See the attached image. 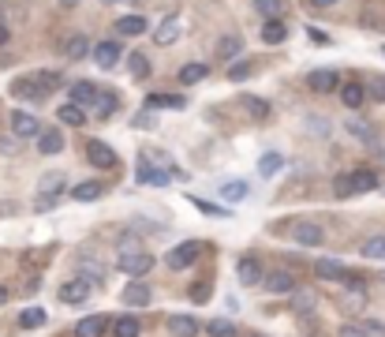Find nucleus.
<instances>
[{"label":"nucleus","mask_w":385,"mask_h":337,"mask_svg":"<svg viewBox=\"0 0 385 337\" xmlns=\"http://www.w3.org/2000/svg\"><path fill=\"white\" fill-rule=\"evenodd\" d=\"M168 333L172 337H198V319H191V315H168Z\"/></svg>","instance_id":"obj_12"},{"label":"nucleus","mask_w":385,"mask_h":337,"mask_svg":"<svg viewBox=\"0 0 385 337\" xmlns=\"http://www.w3.org/2000/svg\"><path fill=\"white\" fill-rule=\"evenodd\" d=\"M348 132H352L355 139H363V142H374V127L363 124V120H352V124H348Z\"/></svg>","instance_id":"obj_39"},{"label":"nucleus","mask_w":385,"mask_h":337,"mask_svg":"<svg viewBox=\"0 0 385 337\" xmlns=\"http://www.w3.org/2000/svg\"><path fill=\"white\" fill-rule=\"evenodd\" d=\"M311 90H318V94H329V90L337 86V72L333 68H318V72H311Z\"/></svg>","instance_id":"obj_14"},{"label":"nucleus","mask_w":385,"mask_h":337,"mask_svg":"<svg viewBox=\"0 0 385 337\" xmlns=\"http://www.w3.org/2000/svg\"><path fill=\"white\" fill-rule=\"evenodd\" d=\"M105 4H116V0H105Z\"/></svg>","instance_id":"obj_53"},{"label":"nucleus","mask_w":385,"mask_h":337,"mask_svg":"<svg viewBox=\"0 0 385 337\" xmlns=\"http://www.w3.org/2000/svg\"><path fill=\"white\" fill-rule=\"evenodd\" d=\"M34 83L49 94V90H57V86L64 83V75H60V72H38V75H34Z\"/></svg>","instance_id":"obj_37"},{"label":"nucleus","mask_w":385,"mask_h":337,"mask_svg":"<svg viewBox=\"0 0 385 337\" xmlns=\"http://www.w3.org/2000/svg\"><path fill=\"white\" fill-rule=\"evenodd\" d=\"M64 184H68V180H64V173H49V176L42 180V184H38V191H42L38 206H42V210H45V206H52V199H57L60 191H64Z\"/></svg>","instance_id":"obj_8"},{"label":"nucleus","mask_w":385,"mask_h":337,"mask_svg":"<svg viewBox=\"0 0 385 337\" xmlns=\"http://www.w3.org/2000/svg\"><path fill=\"white\" fill-rule=\"evenodd\" d=\"M363 330H367V333H381V337H385V322H374V319H370Z\"/></svg>","instance_id":"obj_49"},{"label":"nucleus","mask_w":385,"mask_h":337,"mask_svg":"<svg viewBox=\"0 0 385 337\" xmlns=\"http://www.w3.org/2000/svg\"><path fill=\"white\" fill-rule=\"evenodd\" d=\"M146 30V19L142 16H120V19H116V34H142Z\"/></svg>","instance_id":"obj_29"},{"label":"nucleus","mask_w":385,"mask_h":337,"mask_svg":"<svg viewBox=\"0 0 385 337\" xmlns=\"http://www.w3.org/2000/svg\"><path fill=\"white\" fill-rule=\"evenodd\" d=\"M314 274L322 278V281H344V285H352V289H360V285H363V278H360V274H352L348 266L333 263V258H318Z\"/></svg>","instance_id":"obj_2"},{"label":"nucleus","mask_w":385,"mask_h":337,"mask_svg":"<svg viewBox=\"0 0 385 337\" xmlns=\"http://www.w3.org/2000/svg\"><path fill=\"white\" fill-rule=\"evenodd\" d=\"M333 191L344 199V195H367V191H378V173L370 168H355V173H340L333 180Z\"/></svg>","instance_id":"obj_1"},{"label":"nucleus","mask_w":385,"mask_h":337,"mask_svg":"<svg viewBox=\"0 0 385 337\" xmlns=\"http://www.w3.org/2000/svg\"><path fill=\"white\" fill-rule=\"evenodd\" d=\"M247 101V113L251 116H258V120H265V116H270V105H265L262 98H243Z\"/></svg>","instance_id":"obj_42"},{"label":"nucleus","mask_w":385,"mask_h":337,"mask_svg":"<svg viewBox=\"0 0 385 337\" xmlns=\"http://www.w3.org/2000/svg\"><path fill=\"white\" fill-rule=\"evenodd\" d=\"M139 333H142V326L135 315H120L113 322V337H139Z\"/></svg>","instance_id":"obj_26"},{"label":"nucleus","mask_w":385,"mask_h":337,"mask_svg":"<svg viewBox=\"0 0 385 337\" xmlns=\"http://www.w3.org/2000/svg\"><path fill=\"white\" fill-rule=\"evenodd\" d=\"M105 330H109V319L105 315H86V319H79L75 337H101Z\"/></svg>","instance_id":"obj_10"},{"label":"nucleus","mask_w":385,"mask_h":337,"mask_svg":"<svg viewBox=\"0 0 385 337\" xmlns=\"http://www.w3.org/2000/svg\"><path fill=\"white\" fill-rule=\"evenodd\" d=\"M255 11H262L265 19H277V11H281V0H255Z\"/></svg>","instance_id":"obj_43"},{"label":"nucleus","mask_w":385,"mask_h":337,"mask_svg":"<svg viewBox=\"0 0 385 337\" xmlns=\"http://www.w3.org/2000/svg\"><path fill=\"white\" fill-rule=\"evenodd\" d=\"M98 94H101V90H98L94 83L79 79V83L71 86V105H79V109H83V105H90V101H98Z\"/></svg>","instance_id":"obj_13"},{"label":"nucleus","mask_w":385,"mask_h":337,"mask_svg":"<svg viewBox=\"0 0 385 337\" xmlns=\"http://www.w3.org/2000/svg\"><path fill=\"white\" fill-rule=\"evenodd\" d=\"M176 38H180V23H176V19L161 23V30H157V45H172Z\"/></svg>","instance_id":"obj_35"},{"label":"nucleus","mask_w":385,"mask_h":337,"mask_svg":"<svg viewBox=\"0 0 385 337\" xmlns=\"http://www.w3.org/2000/svg\"><path fill=\"white\" fill-rule=\"evenodd\" d=\"M247 75H251V64H247V60H236L232 68H229V79H232V83H243Z\"/></svg>","instance_id":"obj_44"},{"label":"nucleus","mask_w":385,"mask_h":337,"mask_svg":"<svg viewBox=\"0 0 385 337\" xmlns=\"http://www.w3.org/2000/svg\"><path fill=\"white\" fill-rule=\"evenodd\" d=\"M363 258H378V263H385V236H370L363 240Z\"/></svg>","instance_id":"obj_30"},{"label":"nucleus","mask_w":385,"mask_h":337,"mask_svg":"<svg viewBox=\"0 0 385 337\" xmlns=\"http://www.w3.org/2000/svg\"><path fill=\"white\" fill-rule=\"evenodd\" d=\"M124 270V274H131V278H142L146 270L154 266V255L150 251H142V248H127V251H120V263H116Z\"/></svg>","instance_id":"obj_3"},{"label":"nucleus","mask_w":385,"mask_h":337,"mask_svg":"<svg viewBox=\"0 0 385 337\" xmlns=\"http://www.w3.org/2000/svg\"><path fill=\"white\" fill-rule=\"evenodd\" d=\"M281 165H285V158H281V154H262V158H258V173L262 176H273V173H281Z\"/></svg>","instance_id":"obj_31"},{"label":"nucleus","mask_w":385,"mask_h":337,"mask_svg":"<svg viewBox=\"0 0 385 337\" xmlns=\"http://www.w3.org/2000/svg\"><path fill=\"white\" fill-rule=\"evenodd\" d=\"M198 251H202V244H198V240H183V244H176V248L168 251L165 263H168V270H188L198 258Z\"/></svg>","instance_id":"obj_4"},{"label":"nucleus","mask_w":385,"mask_h":337,"mask_svg":"<svg viewBox=\"0 0 385 337\" xmlns=\"http://www.w3.org/2000/svg\"><path fill=\"white\" fill-rule=\"evenodd\" d=\"M64 53H68L71 60H83L86 53H90V42L83 34H75V38H68V45H64Z\"/></svg>","instance_id":"obj_32"},{"label":"nucleus","mask_w":385,"mask_h":337,"mask_svg":"<svg viewBox=\"0 0 385 337\" xmlns=\"http://www.w3.org/2000/svg\"><path fill=\"white\" fill-rule=\"evenodd\" d=\"M217 53H221L224 60H229V57H240V38H221Z\"/></svg>","instance_id":"obj_41"},{"label":"nucleus","mask_w":385,"mask_h":337,"mask_svg":"<svg viewBox=\"0 0 385 337\" xmlns=\"http://www.w3.org/2000/svg\"><path fill=\"white\" fill-rule=\"evenodd\" d=\"M370 94H374V101H385V75H378V79L370 83Z\"/></svg>","instance_id":"obj_45"},{"label":"nucleus","mask_w":385,"mask_h":337,"mask_svg":"<svg viewBox=\"0 0 385 337\" xmlns=\"http://www.w3.org/2000/svg\"><path fill=\"white\" fill-rule=\"evenodd\" d=\"M292 236H296V244H303V248H318V244L326 240V232L318 222H296L292 225Z\"/></svg>","instance_id":"obj_5"},{"label":"nucleus","mask_w":385,"mask_h":337,"mask_svg":"<svg viewBox=\"0 0 385 337\" xmlns=\"http://www.w3.org/2000/svg\"><path fill=\"white\" fill-rule=\"evenodd\" d=\"M221 195L229 202H243L247 199V184L243 180H229V184H221Z\"/></svg>","instance_id":"obj_33"},{"label":"nucleus","mask_w":385,"mask_h":337,"mask_svg":"<svg viewBox=\"0 0 385 337\" xmlns=\"http://www.w3.org/2000/svg\"><path fill=\"white\" fill-rule=\"evenodd\" d=\"M135 180H139V184H157V188H165L168 184V173H161V168H150V165H139L135 168Z\"/></svg>","instance_id":"obj_22"},{"label":"nucleus","mask_w":385,"mask_h":337,"mask_svg":"<svg viewBox=\"0 0 385 337\" xmlns=\"http://www.w3.org/2000/svg\"><path fill=\"white\" fill-rule=\"evenodd\" d=\"M340 101H344L348 109H360L363 101H367V90H363V83H344V86H340Z\"/></svg>","instance_id":"obj_21"},{"label":"nucleus","mask_w":385,"mask_h":337,"mask_svg":"<svg viewBox=\"0 0 385 337\" xmlns=\"http://www.w3.org/2000/svg\"><path fill=\"white\" fill-rule=\"evenodd\" d=\"M176 75H180V83H183V86H195V83H202L206 75H209V68H206V64H183Z\"/></svg>","instance_id":"obj_24"},{"label":"nucleus","mask_w":385,"mask_h":337,"mask_svg":"<svg viewBox=\"0 0 385 337\" xmlns=\"http://www.w3.org/2000/svg\"><path fill=\"white\" fill-rule=\"evenodd\" d=\"M311 4H314V8H329L333 0H311Z\"/></svg>","instance_id":"obj_51"},{"label":"nucleus","mask_w":385,"mask_h":337,"mask_svg":"<svg viewBox=\"0 0 385 337\" xmlns=\"http://www.w3.org/2000/svg\"><path fill=\"white\" fill-rule=\"evenodd\" d=\"M116 109H120V98H116V94H98V109L94 113L101 116V120H109Z\"/></svg>","instance_id":"obj_34"},{"label":"nucleus","mask_w":385,"mask_h":337,"mask_svg":"<svg viewBox=\"0 0 385 337\" xmlns=\"http://www.w3.org/2000/svg\"><path fill=\"white\" fill-rule=\"evenodd\" d=\"M94 60H98V68H113L120 60V42H101L94 49Z\"/></svg>","instance_id":"obj_17"},{"label":"nucleus","mask_w":385,"mask_h":337,"mask_svg":"<svg viewBox=\"0 0 385 337\" xmlns=\"http://www.w3.org/2000/svg\"><path fill=\"white\" fill-rule=\"evenodd\" d=\"M86 161L98 165V168H113V165H116V154H113V147H105V142L90 139V142H86Z\"/></svg>","instance_id":"obj_7"},{"label":"nucleus","mask_w":385,"mask_h":337,"mask_svg":"<svg viewBox=\"0 0 385 337\" xmlns=\"http://www.w3.org/2000/svg\"><path fill=\"white\" fill-rule=\"evenodd\" d=\"M79 270H83L86 278H94V281H98V278H105V270H101V266H98L90 255H83V258H79Z\"/></svg>","instance_id":"obj_40"},{"label":"nucleus","mask_w":385,"mask_h":337,"mask_svg":"<svg viewBox=\"0 0 385 337\" xmlns=\"http://www.w3.org/2000/svg\"><path fill=\"white\" fill-rule=\"evenodd\" d=\"M146 105L150 109H183L188 105V98H180V94H150L146 98Z\"/></svg>","instance_id":"obj_25"},{"label":"nucleus","mask_w":385,"mask_h":337,"mask_svg":"<svg viewBox=\"0 0 385 337\" xmlns=\"http://www.w3.org/2000/svg\"><path fill=\"white\" fill-rule=\"evenodd\" d=\"M191 300H195V304L209 300V285H195V289H191Z\"/></svg>","instance_id":"obj_46"},{"label":"nucleus","mask_w":385,"mask_h":337,"mask_svg":"<svg viewBox=\"0 0 385 337\" xmlns=\"http://www.w3.org/2000/svg\"><path fill=\"white\" fill-rule=\"evenodd\" d=\"M8 300V289H4V285H0V304H4Z\"/></svg>","instance_id":"obj_52"},{"label":"nucleus","mask_w":385,"mask_h":337,"mask_svg":"<svg viewBox=\"0 0 385 337\" xmlns=\"http://www.w3.org/2000/svg\"><path fill=\"white\" fill-rule=\"evenodd\" d=\"M11 94L26 98V101H45V90L38 86L34 79H16V83H11Z\"/></svg>","instance_id":"obj_15"},{"label":"nucleus","mask_w":385,"mask_h":337,"mask_svg":"<svg viewBox=\"0 0 385 337\" xmlns=\"http://www.w3.org/2000/svg\"><path fill=\"white\" fill-rule=\"evenodd\" d=\"M265 281V289H270V292H296V278H292L288 274V270H273V274H262Z\"/></svg>","instance_id":"obj_11"},{"label":"nucleus","mask_w":385,"mask_h":337,"mask_svg":"<svg viewBox=\"0 0 385 337\" xmlns=\"http://www.w3.org/2000/svg\"><path fill=\"white\" fill-rule=\"evenodd\" d=\"M288 38V27L281 19H265V27H262V42H270V45H281Z\"/></svg>","instance_id":"obj_23"},{"label":"nucleus","mask_w":385,"mask_h":337,"mask_svg":"<svg viewBox=\"0 0 385 337\" xmlns=\"http://www.w3.org/2000/svg\"><path fill=\"white\" fill-rule=\"evenodd\" d=\"M38 132H42V124H38V116L30 113H11V135L16 139H38Z\"/></svg>","instance_id":"obj_6"},{"label":"nucleus","mask_w":385,"mask_h":337,"mask_svg":"<svg viewBox=\"0 0 385 337\" xmlns=\"http://www.w3.org/2000/svg\"><path fill=\"white\" fill-rule=\"evenodd\" d=\"M124 304L127 307H146V304H150V289H146L142 281H131L124 289Z\"/></svg>","instance_id":"obj_19"},{"label":"nucleus","mask_w":385,"mask_h":337,"mask_svg":"<svg viewBox=\"0 0 385 337\" xmlns=\"http://www.w3.org/2000/svg\"><path fill=\"white\" fill-rule=\"evenodd\" d=\"M38 150H42L45 158H49V154H60V150H64V135L52 132V127H49V132L42 127V132H38Z\"/></svg>","instance_id":"obj_16"},{"label":"nucleus","mask_w":385,"mask_h":337,"mask_svg":"<svg viewBox=\"0 0 385 337\" xmlns=\"http://www.w3.org/2000/svg\"><path fill=\"white\" fill-rule=\"evenodd\" d=\"M236 274H240L243 285H258V281H262V263H258V258H240Z\"/></svg>","instance_id":"obj_20"},{"label":"nucleus","mask_w":385,"mask_h":337,"mask_svg":"<svg viewBox=\"0 0 385 337\" xmlns=\"http://www.w3.org/2000/svg\"><path fill=\"white\" fill-rule=\"evenodd\" d=\"M60 124H71V127H83L86 124V109H79V105H71V101H68V105H60Z\"/></svg>","instance_id":"obj_28"},{"label":"nucleus","mask_w":385,"mask_h":337,"mask_svg":"<svg viewBox=\"0 0 385 337\" xmlns=\"http://www.w3.org/2000/svg\"><path fill=\"white\" fill-rule=\"evenodd\" d=\"M60 300H64V304H86V300H90V281H86V278L64 281V285H60Z\"/></svg>","instance_id":"obj_9"},{"label":"nucleus","mask_w":385,"mask_h":337,"mask_svg":"<svg viewBox=\"0 0 385 337\" xmlns=\"http://www.w3.org/2000/svg\"><path fill=\"white\" fill-rule=\"evenodd\" d=\"M340 337H370V333L360 330V326H340Z\"/></svg>","instance_id":"obj_48"},{"label":"nucleus","mask_w":385,"mask_h":337,"mask_svg":"<svg viewBox=\"0 0 385 337\" xmlns=\"http://www.w3.org/2000/svg\"><path fill=\"white\" fill-rule=\"evenodd\" d=\"M4 42H8V27L0 23V45H4Z\"/></svg>","instance_id":"obj_50"},{"label":"nucleus","mask_w":385,"mask_h":337,"mask_svg":"<svg viewBox=\"0 0 385 337\" xmlns=\"http://www.w3.org/2000/svg\"><path fill=\"white\" fill-rule=\"evenodd\" d=\"M307 34H311V42H318V45H329V34H326V30H318V27H311Z\"/></svg>","instance_id":"obj_47"},{"label":"nucleus","mask_w":385,"mask_h":337,"mask_svg":"<svg viewBox=\"0 0 385 337\" xmlns=\"http://www.w3.org/2000/svg\"><path fill=\"white\" fill-rule=\"evenodd\" d=\"M49 322V311H42V307H26L23 315H19V326L23 330H38V326H45Z\"/></svg>","instance_id":"obj_27"},{"label":"nucleus","mask_w":385,"mask_h":337,"mask_svg":"<svg viewBox=\"0 0 385 337\" xmlns=\"http://www.w3.org/2000/svg\"><path fill=\"white\" fill-rule=\"evenodd\" d=\"M127 68H131V75H135V79H146V75H150V60H146L142 53H131V57H127Z\"/></svg>","instance_id":"obj_36"},{"label":"nucleus","mask_w":385,"mask_h":337,"mask_svg":"<svg viewBox=\"0 0 385 337\" xmlns=\"http://www.w3.org/2000/svg\"><path fill=\"white\" fill-rule=\"evenodd\" d=\"M206 333H209V337H236V326H232L229 319H214V322L206 326Z\"/></svg>","instance_id":"obj_38"},{"label":"nucleus","mask_w":385,"mask_h":337,"mask_svg":"<svg viewBox=\"0 0 385 337\" xmlns=\"http://www.w3.org/2000/svg\"><path fill=\"white\" fill-rule=\"evenodd\" d=\"M101 184H98V180H83V184H75L71 188V199L75 202H94V199H101Z\"/></svg>","instance_id":"obj_18"}]
</instances>
